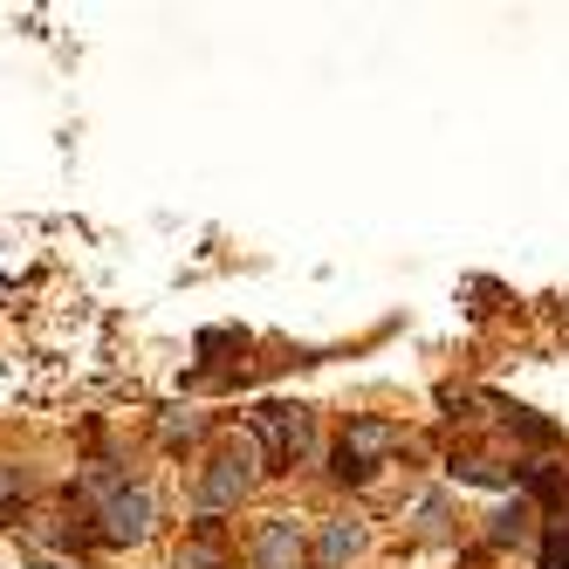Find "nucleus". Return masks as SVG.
<instances>
[{
  "mask_svg": "<svg viewBox=\"0 0 569 569\" xmlns=\"http://www.w3.org/2000/svg\"><path fill=\"white\" fill-rule=\"evenodd\" d=\"M151 528V495H138V487H117L110 508H103V536L110 542H138Z\"/></svg>",
  "mask_w": 569,
  "mask_h": 569,
  "instance_id": "obj_4",
  "label": "nucleus"
},
{
  "mask_svg": "<svg viewBox=\"0 0 569 569\" xmlns=\"http://www.w3.org/2000/svg\"><path fill=\"white\" fill-rule=\"evenodd\" d=\"M398 446V426H385V419H357L350 432H343V453H337V473L343 480H357V473H371V460L378 453H391Z\"/></svg>",
  "mask_w": 569,
  "mask_h": 569,
  "instance_id": "obj_3",
  "label": "nucleus"
},
{
  "mask_svg": "<svg viewBox=\"0 0 569 569\" xmlns=\"http://www.w3.org/2000/svg\"><path fill=\"white\" fill-rule=\"evenodd\" d=\"M240 495H248V446L240 439H227L220 453L207 460V473H199V515H220V508H233Z\"/></svg>",
  "mask_w": 569,
  "mask_h": 569,
  "instance_id": "obj_1",
  "label": "nucleus"
},
{
  "mask_svg": "<svg viewBox=\"0 0 569 569\" xmlns=\"http://www.w3.org/2000/svg\"><path fill=\"white\" fill-rule=\"evenodd\" d=\"M179 569H227V549H220V536H213V528H199V542L179 556Z\"/></svg>",
  "mask_w": 569,
  "mask_h": 569,
  "instance_id": "obj_7",
  "label": "nucleus"
},
{
  "mask_svg": "<svg viewBox=\"0 0 569 569\" xmlns=\"http://www.w3.org/2000/svg\"><path fill=\"white\" fill-rule=\"evenodd\" d=\"M296 556H302L296 521H289V515H274L261 536H254V562H261V569H296Z\"/></svg>",
  "mask_w": 569,
  "mask_h": 569,
  "instance_id": "obj_5",
  "label": "nucleus"
},
{
  "mask_svg": "<svg viewBox=\"0 0 569 569\" xmlns=\"http://www.w3.org/2000/svg\"><path fill=\"white\" fill-rule=\"evenodd\" d=\"M34 569H69V562H34Z\"/></svg>",
  "mask_w": 569,
  "mask_h": 569,
  "instance_id": "obj_8",
  "label": "nucleus"
},
{
  "mask_svg": "<svg viewBox=\"0 0 569 569\" xmlns=\"http://www.w3.org/2000/svg\"><path fill=\"white\" fill-rule=\"evenodd\" d=\"M254 432H261V446H268L274 467H296L309 453V412H296V405H261Z\"/></svg>",
  "mask_w": 569,
  "mask_h": 569,
  "instance_id": "obj_2",
  "label": "nucleus"
},
{
  "mask_svg": "<svg viewBox=\"0 0 569 569\" xmlns=\"http://www.w3.org/2000/svg\"><path fill=\"white\" fill-rule=\"evenodd\" d=\"M350 549H357V528L350 521H330V528H322V549H316V569H337Z\"/></svg>",
  "mask_w": 569,
  "mask_h": 569,
  "instance_id": "obj_6",
  "label": "nucleus"
}]
</instances>
